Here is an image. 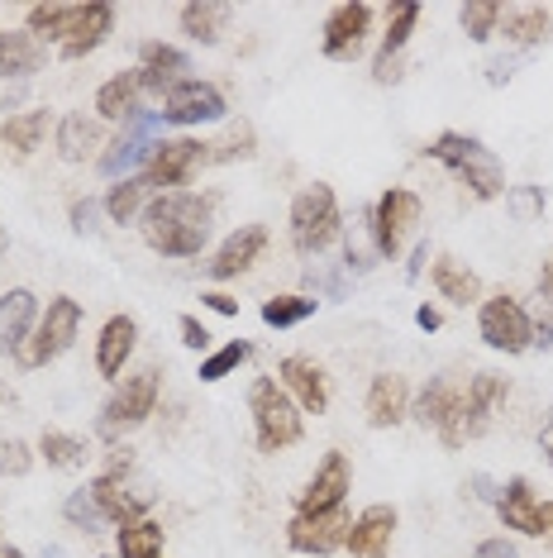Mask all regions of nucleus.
<instances>
[{"mask_svg":"<svg viewBox=\"0 0 553 558\" xmlns=\"http://www.w3.org/2000/svg\"><path fill=\"white\" fill-rule=\"evenodd\" d=\"M248 359H254V344H248V339H234V344H224V349L200 359V383H220V377H230L234 367L248 363Z\"/></svg>","mask_w":553,"mask_h":558,"instance_id":"79ce46f5","label":"nucleus"},{"mask_svg":"<svg viewBox=\"0 0 553 558\" xmlns=\"http://www.w3.org/2000/svg\"><path fill=\"white\" fill-rule=\"evenodd\" d=\"M344 230L339 220V201H334V186H306L296 201H292V244L296 253H324Z\"/></svg>","mask_w":553,"mask_h":558,"instance_id":"39448f33","label":"nucleus"},{"mask_svg":"<svg viewBox=\"0 0 553 558\" xmlns=\"http://www.w3.org/2000/svg\"><path fill=\"white\" fill-rule=\"evenodd\" d=\"M539 449H544V459H549V468H553V411H549L544 429H539Z\"/></svg>","mask_w":553,"mask_h":558,"instance_id":"6e6d98bb","label":"nucleus"},{"mask_svg":"<svg viewBox=\"0 0 553 558\" xmlns=\"http://www.w3.org/2000/svg\"><path fill=\"white\" fill-rule=\"evenodd\" d=\"M177 329H182V344H186V349H196V353H206V349H210V329L200 325L196 315H182Z\"/></svg>","mask_w":553,"mask_h":558,"instance_id":"49530a36","label":"nucleus"},{"mask_svg":"<svg viewBox=\"0 0 553 558\" xmlns=\"http://www.w3.org/2000/svg\"><path fill=\"white\" fill-rule=\"evenodd\" d=\"M539 296L553 301V258H544V268H539Z\"/></svg>","mask_w":553,"mask_h":558,"instance_id":"5fc2aeb1","label":"nucleus"},{"mask_svg":"<svg viewBox=\"0 0 553 558\" xmlns=\"http://www.w3.org/2000/svg\"><path fill=\"white\" fill-rule=\"evenodd\" d=\"M487 82H492V86L511 82V62H492V68H487Z\"/></svg>","mask_w":553,"mask_h":558,"instance_id":"4d7b16f0","label":"nucleus"},{"mask_svg":"<svg viewBox=\"0 0 553 558\" xmlns=\"http://www.w3.org/2000/svg\"><path fill=\"white\" fill-rule=\"evenodd\" d=\"M348 530H354V515L339 506V511H324V515H292L286 525V544L296 554H334L348 544Z\"/></svg>","mask_w":553,"mask_h":558,"instance_id":"9d476101","label":"nucleus"},{"mask_svg":"<svg viewBox=\"0 0 553 558\" xmlns=\"http://www.w3.org/2000/svg\"><path fill=\"white\" fill-rule=\"evenodd\" d=\"M544 544L553 549V501H544Z\"/></svg>","mask_w":553,"mask_h":558,"instance_id":"bf43d9fd","label":"nucleus"},{"mask_svg":"<svg viewBox=\"0 0 553 558\" xmlns=\"http://www.w3.org/2000/svg\"><path fill=\"white\" fill-rule=\"evenodd\" d=\"M200 162H210L200 138H158L144 177H148V186H186Z\"/></svg>","mask_w":553,"mask_h":558,"instance_id":"ddd939ff","label":"nucleus"},{"mask_svg":"<svg viewBox=\"0 0 553 558\" xmlns=\"http://www.w3.org/2000/svg\"><path fill=\"white\" fill-rule=\"evenodd\" d=\"M77 329H82V306L72 296H53L48 311L39 315V325H34L29 344L20 353L24 367H44V363L62 359V353L72 349V339H77Z\"/></svg>","mask_w":553,"mask_h":558,"instance_id":"423d86ee","label":"nucleus"},{"mask_svg":"<svg viewBox=\"0 0 553 558\" xmlns=\"http://www.w3.org/2000/svg\"><path fill=\"white\" fill-rule=\"evenodd\" d=\"M210 220H216V196L162 192L144 210V239L162 258H196L210 244Z\"/></svg>","mask_w":553,"mask_h":558,"instance_id":"f257e3e1","label":"nucleus"},{"mask_svg":"<svg viewBox=\"0 0 553 558\" xmlns=\"http://www.w3.org/2000/svg\"><path fill=\"white\" fill-rule=\"evenodd\" d=\"M434 287H439V296L444 301H454V306H472L477 296H482V282H477V272L468 268V263H458L454 253H439L434 258Z\"/></svg>","mask_w":553,"mask_h":558,"instance_id":"cd10ccee","label":"nucleus"},{"mask_svg":"<svg viewBox=\"0 0 553 558\" xmlns=\"http://www.w3.org/2000/svg\"><path fill=\"white\" fill-rule=\"evenodd\" d=\"M115 549L120 558H162V525L158 520H130L115 530Z\"/></svg>","mask_w":553,"mask_h":558,"instance_id":"72a5a7b5","label":"nucleus"},{"mask_svg":"<svg viewBox=\"0 0 553 558\" xmlns=\"http://www.w3.org/2000/svg\"><path fill=\"white\" fill-rule=\"evenodd\" d=\"M182 34L192 44H220L224 24H230V5H216V0H192V5H182Z\"/></svg>","mask_w":553,"mask_h":558,"instance_id":"7c9ffc66","label":"nucleus"},{"mask_svg":"<svg viewBox=\"0 0 553 558\" xmlns=\"http://www.w3.org/2000/svg\"><path fill=\"white\" fill-rule=\"evenodd\" d=\"M24 92H29V82H0V110H10V106H20Z\"/></svg>","mask_w":553,"mask_h":558,"instance_id":"3c124183","label":"nucleus"},{"mask_svg":"<svg viewBox=\"0 0 553 558\" xmlns=\"http://www.w3.org/2000/svg\"><path fill=\"white\" fill-rule=\"evenodd\" d=\"M158 367H144V373L124 377V383L115 387V397L106 401V411H100V429L106 435H120V429H138L153 415L158 405Z\"/></svg>","mask_w":553,"mask_h":558,"instance_id":"1a4fd4ad","label":"nucleus"},{"mask_svg":"<svg viewBox=\"0 0 553 558\" xmlns=\"http://www.w3.org/2000/svg\"><path fill=\"white\" fill-rule=\"evenodd\" d=\"M415 325H420V329H425V335H434V329H439V325H444V315H439L434 306H420V311H415Z\"/></svg>","mask_w":553,"mask_h":558,"instance_id":"603ef678","label":"nucleus"},{"mask_svg":"<svg viewBox=\"0 0 553 558\" xmlns=\"http://www.w3.org/2000/svg\"><path fill=\"white\" fill-rule=\"evenodd\" d=\"M100 210H106V206H100V201H91V196H86V201H72V230H77V234H96V215Z\"/></svg>","mask_w":553,"mask_h":558,"instance_id":"a18cd8bd","label":"nucleus"},{"mask_svg":"<svg viewBox=\"0 0 553 558\" xmlns=\"http://www.w3.org/2000/svg\"><path fill=\"white\" fill-rule=\"evenodd\" d=\"M34 325H39V296L29 287H15L0 296V353H24Z\"/></svg>","mask_w":553,"mask_h":558,"instance_id":"412c9836","label":"nucleus"},{"mask_svg":"<svg viewBox=\"0 0 553 558\" xmlns=\"http://www.w3.org/2000/svg\"><path fill=\"white\" fill-rule=\"evenodd\" d=\"M276 383L286 387V397H292L300 411L320 415L324 405H330V383H324V367L316 359H306V353H292V359H282L276 367Z\"/></svg>","mask_w":553,"mask_h":558,"instance_id":"dca6fc26","label":"nucleus"},{"mask_svg":"<svg viewBox=\"0 0 553 558\" xmlns=\"http://www.w3.org/2000/svg\"><path fill=\"white\" fill-rule=\"evenodd\" d=\"M262 248H268V230H262V225H238V230L216 248V258H210V277H216V282H230V277L248 272L262 258Z\"/></svg>","mask_w":553,"mask_h":558,"instance_id":"aec40b11","label":"nucleus"},{"mask_svg":"<svg viewBox=\"0 0 553 558\" xmlns=\"http://www.w3.org/2000/svg\"><path fill=\"white\" fill-rule=\"evenodd\" d=\"M496 515L501 525L515 530V535H530V539H544V501L534 497V487L525 477H511L506 487L496 492Z\"/></svg>","mask_w":553,"mask_h":558,"instance_id":"2eb2a0df","label":"nucleus"},{"mask_svg":"<svg viewBox=\"0 0 553 558\" xmlns=\"http://www.w3.org/2000/svg\"><path fill=\"white\" fill-rule=\"evenodd\" d=\"M430 263V244H420L415 248V258H410V268H406V277H420V268Z\"/></svg>","mask_w":553,"mask_h":558,"instance_id":"13d9d810","label":"nucleus"},{"mask_svg":"<svg viewBox=\"0 0 553 558\" xmlns=\"http://www.w3.org/2000/svg\"><path fill=\"white\" fill-rule=\"evenodd\" d=\"M410 415V387L401 373H377L368 387V425L372 429H392Z\"/></svg>","mask_w":553,"mask_h":558,"instance_id":"b1692460","label":"nucleus"},{"mask_svg":"<svg viewBox=\"0 0 553 558\" xmlns=\"http://www.w3.org/2000/svg\"><path fill=\"white\" fill-rule=\"evenodd\" d=\"M44 558H62V549H48V554H44Z\"/></svg>","mask_w":553,"mask_h":558,"instance_id":"e2e57ef3","label":"nucleus"},{"mask_svg":"<svg viewBox=\"0 0 553 558\" xmlns=\"http://www.w3.org/2000/svg\"><path fill=\"white\" fill-rule=\"evenodd\" d=\"M148 192H153V186H148V177L138 172V177H124V182H115V186H110L100 206H106V215H110V220H115V225H130L134 215L144 210Z\"/></svg>","mask_w":553,"mask_h":558,"instance_id":"c9c22d12","label":"nucleus"},{"mask_svg":"<svg viewBox=\"0 0 553 558\" xmlns=\"http://www.w3.org/2000/svg\"><path fill=\"white\" fill-rule=\"evenodd\" d=\"M200 301H206V306L216 311V315H238V301H234V296H224V291H206Z\"/></svg>","mask_w":553,"mask_h":558,"instance_id":"8fccbe9b","label":"nucleus"},{"mask_svg":"<svg viewBox=\"0 0 553 558\" xmlns=\"http://www.w3.org/2000/svg\"><path fill=\"white\" fill-rule=\"evenodd\" d=\"M472 558H520V549H515L511 539H482L472 549Z\"/></svg>","mask_w":553,"mask_h":558,"instance_id":"09e8293b","label":"nucleus"},{"mask_svg":"<svg viewBox=\"0 0 553 558\" xmlns=\"http://www.w3.org/2000/svg\"><path fill=\"white\" fill-rule=\"evenodd\" d=\"M248 411H254V435L262 453H282L300 439V405L286 397V387L276 377H258L248 391Z\"/></svg>","mask_w":553,"mask_h":558,"instance_id":"7ed1b4c3","label":"nucleus"},{"mask_svg":"<svg viewBox=\"0 0 553 558\" xmlns=\"http://www.w3.org/2000/svg\"><path fill=\"white\" fill-rule=\"evenodd\" d=\"M477 329H482L487 349H496V353H525V349H534L530 311H525L515 296H506V291L492 296V301H482V311H477Z\"/></svg>","mask_w":553,"mask_h":558,"instance_id":"0eeeda50","label":"nucleus"},{"mask_svg":"<svg viewBox=\"0 0 553 558\" xmlns=\"http://www.w3.org/2000/svg\"><path fill=\"white\" fill-rule=\"evenodd\" d=\"M415 225H420V196L406 192V186H392V192H382V201H377L372 215H368L372 248L382 253V258H396Z\"/></svg>","mask_w":553,"mask_h":558,"instance_id":"6e6552de","label":"nucleus"},{"mask_svg":"<svg viewBox=\"0 0 553 558\" xmlns=\"http://www.w3.org/2000/svg\"><path fill=\"white\" fill-rule=\"evenodd\" d=\"M34 468V449L15 435H0V473L5 477H24Z\"/></svg>","mask_w":553,"mask_h":558,"instance_id":"c03bdc74","label":"nucleus"},{"mask_svg":"<svg viewBox=\"0 0 553 558\" xmlns=\"http://www.w3.org/2000/svg\"><path fill=\"white\" fill-rule=\"evenodd\" d=\"M501 15H506L501 0H472V5L458 10V24H463V34H468L472 44H487L501 29Z\"/></svg>","mask_w":553,"mask_h":558,"instance_id":"4c0bfd02","label":"nucleus"},{"mask_svg":"<svg viewBox=\"0 0 553 558\" xmlns=\"http://www.w3.org/2000/svg\"><path fill=\"white\" fill-rule=\"evenodd\" d=\"M458 401H463V383L454 373H439V377H430V387L415 397L410 415H415V425H425V429H444L458 415Z\"/></svg>","mask_w":553,"mask_h":558,"instance_id":"5701e85b","label":"nucleus"},{"mask_svg":"<svg viewBox=\"0 0 553 558\" xmlns=\"http://www.w3.org/2000/svg\"><path fill=\"white\" fill-rule=\"evenodd\" d=\"M254 154H258V134H254V124H248V120L230 124L216 144H206L210 162H234V158H254Z\"/></svg>","mask_w":553,"mask_h":558,"instance_id":"e433bc0d","label":"nucleus"},{"mask_svg":"<svg viewBox=\"0 0 553 558\" xmlns=\"http://www.w3.org/2000/svg\"><path fill=\"white\" fill-rule=\"evenodd\" d=\"M138 96H144V82H138V72H115V77H110L96 92V116L130 124L138 116Z\"/></svg>","mask_w":553,"mask_h":558,"instance_id":"c85d7f7f","label":"nucleus"},{"mask_svg":"<svg viewBox=\"0 0 553 558\" xmlns=\"http://www.w3.org/2000/svg\"><path fill=\"white\" fill-rule=\"evenodd\" d=\"M44 134H48V110H20V116H10L0 124V144L15 148L20 158H29L44 144Z\"/></svg>","mask_w":553,"mask_h":558,"instance_id":"2f4dec72","label":"nucleus"},{"mask_svg":"<svg viewBox=\"0 0 553 558\" xmlns=\"http://www.w3.org/2000/svg\"><path fill=\"white\" fill-rule=\"evenodd\" d=\"M0 558H24L20 549H0Z\"/></svg>","mask_w":553,"mask_h":558,"instance_id":"680f3d73","label":"nucleus"},{"mask_svg":"<svg viewBox=\"0 0 553 558\" xmlns=\"http://www.w3.org/2000/svg\"><path fill=\"white\" fill-rule=\"evenodd\" d=\"M138 344V325L134 315H110L106 325H100V339H96V367L100 377H120L124 363H130V353Z\"/></svg>","mask_w":553,"mask_h":558,"instance_id":"393cba45","label":"nucleus"},{"mask_svg":"<svg viewBox=\"0 0 553 558\" xmlns=\"http://www.w3.org/2000/svg\"><path fill=\"white\" fill-rule=\"evenodd\" d=\"M348 459L344 453H324V463L316 468V477L296 492V515H324V511H339L348 497Z\"/></svg>","mask_w":553,"mask_h":558,"instance_id":"f8f14e48","label":"nucleus"},{"mask_svg":"<svg viewBox=\"0 0 553 558\" xmlns=\"http://www.w3.org/2000/svg\"><path fill=\"white\" fill-rule=\"evenodd\" d=\"M72 15H77V5H62V0H48V5H29V15H24V24H29V34L39 44H62L72 29Z\"/></svg>","mask_w":553,"mask_h":558,"instance_id":"f704fd0d","label":"nucleus"},{"mask_svg":"<svg viewBox=\"0 0 553 558\" xmlns=\"http://www.w3.org/2000/svg\"><path fill=\"white\" fill-rule=\"evenodd\" d=\"M306 287H316V291H324V296H344V277L339 272H324V268H306Z\"/></svg>","mask_w":553,"mask_h":558,"instance_id":"de8ad7c7","label":"nucleus"},{"mask_svg":"<svg viewBox=\"0 0 553 558\" xmlns=\"http://www.w3.org/2000/svg\"><path fill=\"white\" fill-rule=\"evenodd\" d=\"M5 253H10V230L0 225V258H5Z\"/></svg>","mask_w":553,"mask_h":558,"instance_id":"052dcab7","label":"nucleus"},{"mask_svg":"<svg viewBox=\"0 0 553 558\" xmlns=\"http://www.w3.org/2000/svg\"><path fill=\"white\" fill-rule=\"evenodd\" d=\"M100 558H110V554H100Z\"/></svg>","mask_w":553,"mask_h":558,"instance_id":"0e129e2a","label":"nucleus"},{"mask_svg":"<svg viewBox=\"0 0 553 558\" xmlns=\"http://www.w3.org/2000/svg\"><path fill=\"white\" fill-rule=\"evenodd\" d=\"M134 72H138V82H144V92L168 96L172 86L186 82L192 58H186L182 48H172V44H144V48H138V68Z\"/></svg>","mask_w":553,"mask_h":558,"instance_id":"f3484780","label":"nucleus"},{"mask_svg":"<svg viewBox=\"0 0 553 558\" xmlns=\"http://www.w3.org/2000/svg\"><path fill=\"white\" fill-rule=\"evenodd\" d=\"M372 29V5H362V0H348V5H334L330 20H324V58L344 62V58H358L362 39H368Z\"/></svg>","mask_w":553,"mask_h":558,"instance_id":"4468645a","label":"nucleus"},{"mask_svg":"<svg viewBox=\"0 0 553 558\" xmlns=\"http://www.w3.org/2000/svg\"><path fill=\"white\" fill-rule=\"evenodd\" d=\"M415 24H420V5H415V0L386 10V34H382V48H377V58H372V77L382 86L401 77V48H406V39L415 34Z\"/></svg>","mask_w":553,"mask_h":558,"instance_id":"a211bd4d","label":"nucleus"},{"mask_svg":"<svg viewBox=\"0 0 553 558\" xmlns=\"http://www.w3.org/2000/svg\"><path fill=\"white\" fill-rule=\"evenodd\" d=\"M110 29H115V5H106V0H91V5H77V15H72V29L67 39H62V58H86L96 53L100 44L110 39Z\"/></svg>","mask_w":553,"mask_h":558,"instance_id":"6ab92c4d","label":"nucleus"},{"mask_svg":"<svg viewBox=\"0 0 553 558\" xmlns=\"http://www.w3.org/2000/svg\"><path fill=\"white\" fill-rule=\"evenodd\" d=\"M91 497H96L100 511H106L110 525H130V520H144V511H148V497H134V492L110 473H100L91 482Z\"/></svg>","mask_w":553,"mask_h":558,"instance_id":"bb28decb","label":"nucleus"},{"mask_svg":"<svg viewBox=\"0 0 553 558\" xmlns=\"http://www.w3.org/2000/svg\"><path fill=\"white\" fill-rule=\"evenodd\" d=\"M506 391H511V383L501 373H477V377H468V387H463V401H458V415L444 429H439V439H444L448 449H463L468 439H482L487 425H492V415H496V405L506 401Z\"/></svg>","mask_w":553,"mask_h":558,"instance_id":"20e7f679","label":"nucleus"},{"mask_svg":"<svg viewBox=\"0 0 553 558\" xmlns=\"http://www.w3.org/2000/svg\"><path fill=\"white\" fill-rule=\"evenodd\" d=\"M392 535H396V511L377 501V506H368V511L354 520L344 549L354 558H386V554H392Z\"/></svg>","mask_w":553,"mask_h":558,"instance_id":"4be33fe9","label":"nucleus"},{"mask_svg":"<svg viewBox=\"0 0 553 558\" xmlns=\"http://www.w3.org/2000/svg\"><path fill=\"white\" fill-rule=\"evenodd\" d=\"M430 158L444 162V168L454 172L477 201L506 196V168H501V158L482 144V138L458 134V130H444V134H439L434 144H430Z\"/></svg>","mask_w":553,"mask_h":558,"instance_id":"f03ea898","label":"nucleus"},{"mask_svg":"<svg viewBox=\"0 0 553 558\" xmlns=\"http://www.w3.org/2000/svg\"><path fill=\"white\" fill-rule=\"evenodd\" d=\"M62 520H67L72 530H82V535H100V530L110 525V520H106V511H100V506H96V497H91V487L72 492V497L62 501Z\"/></svg>","mask_w":553,"mask_h":558,"instance_id":"58836bf2","label":"nucleus"},{"mask_svg":"<svg viewBox=\"0 0 553 558\" xmlns=\"http://www.w3.org/2000/svg\"><path fill=\"white\" fill-rule=\"evenodd\" d=\"M501 39L515 44V48H539L553 34V20H549V10L544 5H515L501 15Z\"/></svg>","mask_w":553,"mask_h":558,"instance_id":"c756f323","label":"nucleus"},{"mask_svg":"<svg viewBox=\"0 0 553 558\" xmlns=\"http://www.w3.org/2000/svg\"><path fill=\"white\" fill-rule=\"evenodd\" d=\"M100 148V124L86 116H67L58 124V154L67 162H86Z\"/></svg>","mask_w":553,"mask_h":558,"instance_id":"473e14b6","label":"nucleus"},{"mask_svg":"<svg viewBox=\"0 0 553 558\" xmlns=\"http://www.w3.org/2000/svg\"><path fill=\"white\" fill-rule=\"evenodd\" d=\"M468 487H472V497H477V501H496V492H501V487H492V477H472Z\"/></svg>","mask_w":553,"mask_h":558,"instance_id":"864d4df0","label":"nucleus"},{"mask_svg":"<svg viewBox=\"0 0 553 558\" xmlns=\"http://www.w3.org/2000/svg\"><path fill=\"white\" fill-rule=\"evenodd\" d=\"M44 68V44L29 29H0V82H29Z\"/></svg>","mask_w":553,"mask_h":558,"instance_id":"a878e982","label":"nucleus"},{"mask_svg":"<svg viewBox=\"0 0 553 558\" xmlns=\"http://www.w3.org/2000/svg\"><path fill=\"white\" fill-rule=\"evenodd\" d=\"M158 116H162V124H210V120H224V96H220V86L186 77L182 86H172V92L162 96Z\"/></svg>","mask_w":553,"mask_h":558,"instance_id":"9b49d317","label":"nucleus"},{"mask_svg":"<svg viewBox=\"0 0 553 558\" xmlns=\"http://www.w3.org/2000/svg\"><path fill=\"white\" fill-rule=\"evenodd\" d=\"M39 453L48 468H82L86 463V444L77 435H62V429H44Z\"/></svg>","mask_w":553,"mask_h":558,"instance_id":"a19ab883","label":"nucleus"},{"mask_svg":"<svg viewBox=\"0 0 553 558\" xmlns=\"http://www.w3.org/2000/svg\"><path fill=\"white\" fill-rule=\"evenodd\" d=\"M506 210L520 225H530L544 215V186H506Z\"/></svg>","mask_w":553,"mask_h":558,"instance_id":"37998d69","label":"nucleus"},{"mask_svg":"<svg viewBox=\"0 0 553 558\" xmlns=\"http://www.w3.org/2000/svg\"><path fill=\"white\" fill-rule=\"evenodd\" d=\"M320 301L316 296H272V301H262V325H272V329H292L300 320H310L316 315Z\"/></svg>","mask_w":553,"mask_h":558,"instance_id":"ea45409f","label":"nucleus"}]
</instances>
